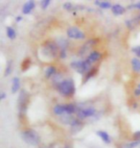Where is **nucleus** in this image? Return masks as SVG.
<instances>
[{"instance_id":"1","label":"nucleus","mask_w":140,"mask_h":148,"mask_svg":"<svg viewBox=\"0 0 140 148\" xmlns=\"http://www.w3.org/2000/svg\"><path fill=\"white\" fill-rule=\"evenodd\" d=\"M59 92L64 96L69 97L72 96L75 93V84H74L72 79H66L64 80L61 84L57 86Z\"/></svg>"},{"instance_id":"2","label":"nucleus","mask_w":140,"mask_h":148,"mask_svg":"<svg viewBox=\"0 0 140 148\" xmlns=\"http://www.w3.org/2000/svg\"><path fill=\"white\" fill-rule=\"evenodd\" d=\"M21 137L26 143H28V144H30V145H33V146L38 145L40 141V137H38V133L36 131H34V130H31V129L26 130V131L22 132Z\"/></svg>"},{"instance_id":"3","label":"nucleus","mask_w":140,"mask_h":148,"mask_svg":"<svg viewBox=\"0 0 140 148\" xmlns=\"http://www.w3.org/2000/svg\"><path fill=\"white\" fill-rule=\"evenodd\" d=\"M68 38L73 40H84L85 38V33L77 27H69L66 31Z\"/></svg>"},{"instance_id":"4","label":"nucleus","mask_w":140,"mask_h":148,"mask_svg":"<svg viewBox=\"0 0 140 148\" xmlns=\"http://www.w3.org/2000/svg\"><path fill=\"white\" fill-rule=\"evenodd\" d=\"M96 114V110L94 108H83V109H78L77 110V115L79 118L84 119L86 117H90Z\"/></svg>"},{"instance_id":"5","label":"nucleus","mask_w":140,"mask_h":148,"mask_svg":"<svg viewBox=\"0 0 140 148\" xmlns=\"http://www.w3.org/2000/svg\"><path fill=\"white\" fill-rule=\"evenodd\" d=\"M45 53L47 55H50V57H56L58 54V46L54 42H48L45 47Z\"/></svg>"},{"instance_id":"6","label":"nucleus","mask_w":140,"mask_h":148,"mask_svg":"<svg viewBox=\"0 0 140 148\" xmlns=\"http://www.w3.org/2000/svg\"><path fill=\"white\" fill-rule=\"evenodd\" d=\"M27 100H28L27 93H26L24 90H21V92H20V95H19V98H18L19 110H20V112H22V111L25 110V108H26V102H27Z\"/></svg>"},{"instance_id":"7","label":"nucleus","mask_w":140,"mask_h":148,"mask_svg":"<svg viewBox=\"0 0 140 148\" xmlns=\"http://www.w3.org/2000/svg\"><path fill=\"white\" fill-rule=\"evenodd\" d=\"M34 8H35V2L34 1H28L23 5L22 13L24 14H29L33 10H34Z\"/></svg>"},{"instance_id":"8","label":"nucleus","mask_w":140,"mask_h":148,"mask_svg":"<svg viewBox=\"0 0 140 148\" xmlns=\"http://www.w3.org/2000/svg\"><path fill=\"white\" fill-rule=\"evenodd\" d=\"M100 59H101V53H99L98 51H92L90 54H89L86 60L92 64L93 63H95V62H97L98 60H100Z\"/></svg>"},{"instance_id":"9","label":"nucleus","mask_w":140,"mask_h":148,"mask_svg":"<svg viewBox=\"0 0 140 148\" xmlns=\"http://www.w3.org/2000/svg\"><path fill=\"white\" fill-rule=\"evenodd\" d=\"M125 11H126V9H125L123 6H121L119 4L112 6V13L114 14L115 16H120V14L125 13Z\"/></svg>"},{"instance_id":"10","label":"nucleus","mask_w":140,"mask_h":148,"mask_svg":"<svg viewBox=\"0 0 140 148\" xmlns=\"http://www.w3.org/2000/svg\"><path fill=\"white\" fill-rule=\"evenodd\" d=\"M53 111L56 114L58 115H62V114H66V107L65 105H56Z\"/></svg>"},{"instance_id":"11","label":"nucleus","mask_w":140,"mask_h":148,"mask_svg":"<svg viewBox=\"0 0 140 148\" xmlns=\"http://www.w3.org/2000/svg\"><path fill=\"white\" fill-rule=\"evenodd\" d=\"M20 87V81L18 77H14L13 79V83H12V92L16 93L17 90H19Z\"/></svg>"},{"instance_id":"12","label":"nucleus","mask_w":140,"mask_h":148,"mask_svg":"<svg viewBox=\"0 0 140 148\" xmlns=\"http://www.w3.org/2000/svg\"><path fill=\"white\" fill-rule=\"evenodd\" d=\"M97 135L102 138L103 141L105 143H111V138H109V134L107 132H104V131H98L97 132Z\"/></svg>"},{"instance_id":"13","label":"nucleus","mask_w":140,"mask_h":148,"mask_svg":"<svg viewBox=\"0 0 140 148\" xmlns=\"http://www.w3.org/2000/svg\"><path fill=\"white\" fill-rule=\"evenodd\" d=\"M70 125H71V130H72L73 133H77L82 128V123L80 122L78 119H74L73 122L71 123Z\"/></svg>"},{"instance_id":"14","label":"nucleus","mask_w":140,"mask_h":148,"mask_svg":"<svg viewBox=\"0 0 140 148\" xmlns=\"http://www.w3.org/2000/svg\"><path fill=\"white\" fill-rule=\"evenodd\" d=\"M132 69L135 72H140V59L139 58H133L132 60Z\"/></svg>"},{"instance_id":"15","label":"nucleus","mask_w":140,"mask_h":148,"mask_svg":"<svg viewBox=\"0 0 140 148\" xmlns=\"http://www.w3.org/2000/svg\"><path fill=\"white\" fill-rule=\"evenodd\" d=\"M57 72V69L55 66H49L45 69V77L46 78H50V77L54 76Z\"/></svg>"},{"instance_id":"16","label":"nucleus","mask_w":140,"mask_h":148,"mask_svg":"<svg viewBox=\"0 0 140 148\" xmlns=\"http://www.w3.org/2000/svg\"><path fill=\"white\" fill-rule=\"evenodd\" d=\"M95 4L102 9H109L111 7V4L108 1H95Z\"/></svg>"},{"instance_id":"17","label":"nucleus","mask_w":140,"mask_h":148,"mask_svg":"<svg viewBox=\"0 0 140 148\" xmlns=\"http://www.w3.org/2000/svg\"><path fill=\"white\" fill-rule=\"evenodd\" d=\"M65 107H66V114H69V115L74 114V112H77V110H78L73 104H67V105H65Z\"/></svg>"},{"instance_id":"18","label":"nucleus","mask_w":140,"mask_h":148,"mask_svg":"<svg viewBox=\"0 0 140 148\" xmlns=\"http://www.w3.org/2000/svg\"><path fill=\"white\" fill-rule=\"evenodd\" d=\"M7 36L10 40H14L16 37V33L14 31V28L12 27H7Z\"/></svg>"},{"instance_id":"19","label":"nucleus","mask_w":140,"mask_h":148,"mask_svg":"<svg viewBox=\"0 0 140 148\" xmlns=\"http://www.w3.org/2000/svg\"><path fill=\"white\" fill-rule=\"evenodd\" d=\"M132 51L135 53V54L137 56L138 58H140V45L138 46H135V47H132Z\"/></svg>"},{"instance_id":"20","label":"nucleus","mask_w":140,"mask_h":148,"mask_svg":"<svg viewBox=\"0 0 140 148\" xmlns=\"http://www.w3.org/2000/svg\"><path fill=\"white\" fill-rule=\"evenodd\" d=\"M50 0H43V1H41L40 5H41V8L43 9V10H46V8L48 7L49 4H50Z\"/></svg>"},{"instance_id":"21","label":"nucleus","mask_w":140,"mask_h":148,"mask_svg":"<svg viewBox=\"0 0 140 148\" xmlns=\"http://www.w3.org/2000/svg\"><path fill=\"white\" fill-rule=\"evenodd\" d=\"M95 72H96V69H90V71L86 74V76H85V82L88 81V80L90 79V77H92V76L94 75Z\"/></svg>"},{"instance_id":"22","label":"nucleus","mask_w":140,"mask_h":148,"mask_svg":"<svg viewBox=\"0 0 140 148\" xmlns=\"http://www.w3.org/2000/svg\"><path fill=\"white\" fill-rule=\"evenodd\" d=\"M11 70H12V62L9 61V63L7 64V67H6V71H5V76L9 75L11 73Z\"/></svg>"},{"instance_id":"23","label":"nucleus","mask_w":140,"mask_h":148,"mask_svg":"<svg viewBox=\"0 0 140 148\" xmlns=\"http://www.w3.org/2000/svg\"><path fill=\"white\" fill-rule=\"evenodd\" d=\"M59 57L61 59H65L66 58V49H61V52H59Z\"/></svg>"},{"instance_id":"24","label":"nucleus","mask_w":140,"mask_h":148,"mask_svg":"<svg viewBox=\"0 0 140 148\" xmlns=\"http://www.w3.org/2000/svg\"><path fill=\"white\" fill-rule=\"evenodd\" d=\"M133 138H135V141H139L140 140V131L135 132V135H133Z\"/></svg>"},{"instance_id":"25","label":"nucleus","mask_w":140,"mask_h":148,"mask_svg":"<svg viewBox=\"0 0 140 148\" xmlns=\"http://www.w3.org/2000/svg\"><path fill=\"white\" fill-rule=\"evenodd\" d=\"M64 7L66 9V10L69 11V10H71V8H72V4H71V3H69V2H67V3H65Z\"/></svg>"},{"instance_id":"26","label":"nucleus","mask_w":140,"mask_h":148,"mask_svg":"<svg viewBox=\"0 0 140 148\" xmlns=\"http://www.w3.org/2000/svg\"><path fill=\"white\" fill-rule=\"evenodd\" d=\"M135 94L136 96H139L140 95V84L137 86V88H136V90H135Z\"/></svg>"},{"instance_id":"27","label":"nucleus","mask_w":140,"mask_h":148,"mask_svg":"<svg viewBox=\"0 0 140 148\" xmlns=\"http://www.w3.org/2000/svg\"><path fill=\"white\" fill-rule=\"evenodd\" d=\"M5 97H6L5 93H4V92H2V93H1V96H0V98H1V99H4Z\"/></svg>"},{"instance_id":"28","label":"nucleus","mask_w":140,"mask_h":148,"mask_svg":"<svg viewBox=\"0 0 140 148\" xmlns=\"http://www.w3.org/2000/svg\"><path fill=\"white\" fill-rule=\"evenodd\" d=\"M21 19H22V17H21V16H17V18H16L17 21H20Z\"/></svg>"},{"instance_id":"29","label":"nucleus","mask_w":140,"mask_h":148,"mask_svg":"<svg viewBox=\"0 0 140 148\" xmlns=\"http://www.w3.org/2000/svg\"><path fill=\"white\" fill-rule=\"evenodd\" d=\"M136 7H137L139 10H140V3H138V4H136Z\"/></svg>"},{"instance_id":"30","label":"nucleus","mask_w":140,"mask_h":148,"mask_svg":"<svg viewBox=\"0 0 140 148\" xmlns=\"http://www.w3.org/2000/svg\"><path fill=\"white\" fill-rule=\"evenodd\" d=\"M65 148H68V147H65Z\"/></svg>"}]
</instances>
